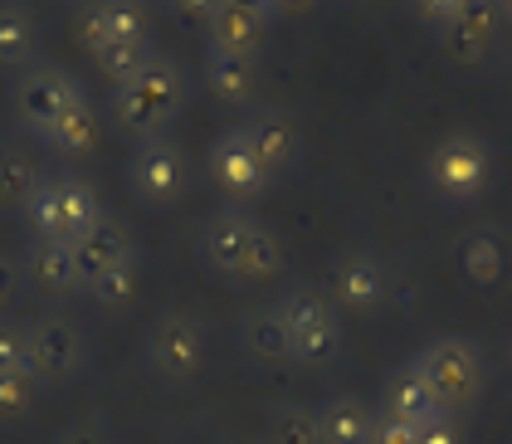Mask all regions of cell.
<instances>
[{"label": "cell", "mask_w": 512, "mask_h": 444, "mask_svg": "<svg viewBox=\"0 0 512 444\" xmlns=\"http://www.w3.org/2000/svg\"><path fill=\"white\" fill-rule=\"evenodd\" d=\"M200 259L205 269H215L220 279H235V283H264L278 274L283 264V244L278 235L254 220L244 205H225L215 210L205 225H200Z\"/></svg>", "instance_id": "6da1fadb"}, {"label": "cell", "mask_w": 512, "mask_h": 444, "mask_svg": "<svg viewBox=\"0 0 512 444\" xmlns=\"http://www.w3.org/2000/svg\"><path fill=\"white\" fill-rule=\"evenodd\" d=\"M186 108V74L171 54H152L137 74H127L122 83H113V122L118 132H127L132 142L147 137H166L171 122L181 118Z\"/></svg>", "instance_id": "7a4b0ae2"}, {"label": "cell", "mask_w": 512, "mask_h": 444, "mask_svg": "<svg viewBox=\"0 0 512 444\" xmlns=\"http://www.w3.org/2000/svg\"><path fill=\"white\" fill-rule=\"evenodd\" d=\"M425 181L444 205H469L488 191L493 181V147L483 132L473 127H454L444 132L425 157Z\"/></svg>", "instance_id": "3957f363"}, {"label": "cell", "mask_w": 512, "mask_h": 444, "mask_svg": "<svg viewBox=\"0 0 512 444\" xmlns=\"http://www.w3.org/2000/svg\"><path fill=\"white\" fill-rule=\"evenodd\" d=\"M410 366L425 376L434 405L444 415L469 410L488 391V357L478 352V342H469V337H434Z\"/></svg>", "instance_id": "277c9868"}, {"label": "cell", "mask_w": 512, "mask_h": 444, "mask_svg": "<svg viewBox=\"0 0 512 444\" xmlns=\"http://www.w3.org/2000/svg\"><path fill=\"white\" fill-rule=\"evenodd\" d=\"M278 318L288 327V347L298 366H332L342 357V318L332 308V298H322L313 288H288L278 298Z\"/></svg>", "instance_id": "5b68a950"}, {"label": "cell", "mask_w": 512, "mask_h": 444, "mask_svg": "<svg viewBox=\"0 0 512 444\" xmlns=\"http://www.w3.org/2000/svg\"><path fill=\"white\" fill-rule=\"evenodd\" d=\"M205 357H210V332L196 313H161L157 323L147 327L142 362L161 386H191Z\"/></svg>", "instance_id": "8992f818"}, {"label": "cell", "mask_w": 512, "mask_h": 444, "mask_svg": "<svg viewBox=\"0 0 512 444\" xmlns=\"http://www.w3.org/2000/svg\"><path fill=\"white\" fill-rule=\"evenodd\" d=\"M98 215H103V205H98L93 186L83 176H44L35 201L25 205L30 240H54V244H74Z\"/></svg>", "instance_id": "52a82bcc"}, {"label": "cell", "mask_w": 512, "mask_h": 444, "mask_svg": "<svg viewBox=\"0 0 512 444\" xmlns=\"http://www.w3.org/2000/svg\"><path fill=\"white\" fill-rule=\"evenodd\" d=\"M127 186H132L137 201L147 205H176L191 191V157H186V147L171 132L137 142L132 157H127Z\"/></svg>", "instance_id": "ba28073f"}, {"label": "cell", "mask_w": 512, "mask_h": 444, "mask_svg": "<svg viewBox=\"0 0 512 444\" xmlns=\"http://www.w3.org/2000/svg\"><path fill=\"white\" fill-rule=\"evenodd\" d=\"M83 98V83L69 74V69H59V64H30L20 83H15V118L20 127L40 142L44 132L54 127V122L64 118V113H74Z\"/></svg>", "instance_id": "9c48e42d"}, {"label": "cell", "mask_w": 512, "mask_h": 444, "mask_svg": "<svg viewBox=\"0 0 512 444\" xmlns=\"http://www.w3.org/2000/svg\"><path fill=\"white\" fill-rule=\"evenodd\" d=\"M25 337H30V371L40 386H69L83 376L88 337L79 323H69L59 313H40L35 323H25Z\"/></svg>", "instance_id": "30bf717a"}, {"label": "cell", "mask_w": 512, "mask_h": 444, "mask_svg": "<svg viewBox=\"0 0 512 444\" xmlns=\"http://www.w3.org/2000/svg\"><path fill=\"white\" fill-rule=\"evenodd\" d=\"M391 303V269L376 249H342L332 259V308L347 313H381Z\"/></svg>", "instance_id": "8fae6325"}, {"label": "cell", "mask_w": 512, "mask_h": 444, "mask_svg": "<svg viewBox=\"0 0 512 444\" xmlns=\"http://www.w3.org/2000/svg\"><path fill=\"white\" fill-rule=\"evenodd\" d=\"M210 181L230 196V201H259L269 186H274V176H269V166L259 162V152H254V142L244 137V127H230V132H220L215 142H210Z\"/></svg>", "instance_id": "7c38bea8"}, {"label": "cell", "mask_w": 512, "mask_h": 444, "mask_svg": "<svg viewBox=\"0 0 512 444\" xmlns=\"http://www.w3.org/2000/svg\"><path fill=\"white\" fill-rule=\"evenodd\" d=\"M79 40L98 59V54L122 49V44L152 40V15H147L142 0H88L79 15Z\"/></svg>", "instance_id": "4fadbf2b"}, {"label": "cell", "mask_w": 512, "mask_h": 444, "mask_svg": "<svg viewBox=\"0 0 512 444\" xmlns=\"http://www.w3.org/2000/svg\"><path fill=\"white\" fill-rule=\"evenodd\" d=\"M74 249V269H79V288H88L93 279H103L108 269H118L127 259H137V244H132V230L122 225L118 215H98L79 240L69 244Z\"/></svg>", "instance_id": "5bb4252c"}, {"label": "cell", "mask_w": 512, "mask_h": 444, "mask_svg": "<svg viewBox=\"0 0 512 444\" xmlns=\"http://www.w3.org/2000/svg\"><path fill=\"white\" fill-rule=\"evenodd\" d=\"M239 127H244V137L254 142L259 162L269 166V176H283V171H293V166H298L303 132H298V122L288 118L283 108H254Z\"/></svg>", "instance_id": "9a60e30c"}, {"label": "cell", "mask_w": 512, "mask_h": 444, "mask_svg": "<svg viewBox=\"0 0 512 444\" xmlns=\"http://www.w3.org/2000/svg\"><path fill=\"white\" fill-rule=\"evenodd\" d=\"M269 40V15L235 5V0H220L210 15H205V49H225V54H244V59H259V49Z\"/></svg>", "instance_id": "2e32d148"}, {"label": "cell", "mask_w": 512, "mask_h": 444, "mask_svg": "<svg viewBox=\"0 0 512 444\" xmlns=\"http://www.w3.org/2000/svg\"><path fill=\"white\" fill-rule=\"evenodd\" d=\"M239 357L259 371H278L293 366V347H288V327L278 318V303H259L239 318Z\"/></svg>", "instance_id": "e0dca14e"}, {"label": "cell", "mask_w": 512, "mask_h": 444, "mask_svg": "<svg viewBox=\"0 0 512 444\" xmlns=\"http://www.w3.org/2000/svg\"><path fill=\"white\" fill-rule=\"evenodd\" d=\"M498 10H503V5H493V0H473L459 20H449V25L439 30L444 54L459 59V64H478V59L493 49V40H498Z\"/></svg>", "instance_id": "ac0fdd59"}, {"label": "cell", "mask_w": 512, "mask_h": 444, "mask_svg": "<svg viewBox=\"0 0 512 444\" xmlns=\"http://www.w3.org/2000/svg\"><path fill=\"white\" fill-rule=\"evenodd\" d=\"M20 274L35 293H49V298H64L79 288V269H74V249L54 240H30L25 254H20Z\"/></svg>", "instance_id": "d6986e66"}, {"label": "cell", "mask_w": 512, "mask_h": 444, "mask_svg": "<svg viewBox=\"0 0 512 444\" xmlns=\"http://www.w3.org/2000/svg\"><path fill=\"white\" fill-rule=\"evenodd\" d=\"M205 88L225 108H249L254 93H259V59L225 54V49H205Z\"/></svg>", "instance_id": "ffe728a7"}, {"label": "cell", "mask_w": 512, "mask_h": 444, "mask_svg": "<svg viewBox=\"0 0 512 444\" xmlns=\"http://www.w3.org/2000/svg\"><path fill=\"white\" fill-rule=\"evenodd\" d=\"M40 54V20L20 0H0V69L25 74Z\"/></svg>", "instance_id": "44dd1931"}, {"label": "cell", "mask_w": 512, "mask_h": 444, "mask_svg": "<svg viewBox=\"0 0 512 444\" xmlns=\"http://www.w3.org/2000/svg\"><path fill=\"white\" fill-rule=\"evenodd\" d=\"M371 430H376V410L356 396L317 405V444H371Z\"/></svg>", "instance_id": "7402d4cb"}, {"label": "cell", "mask_w": 512, "mask_h": 444, "mask_svg": "<svg viewBox=\"0 0 512 444\" xmlns=\"http://www.w3.org/2000/svg\"><path fill=\"white\" fill-rule=\"evenodd\" d=\"M44 186V166L25 142H5L0 147V205L5 210H25Z\"/></svg>", "instance_id": "603a6c76"}, {"label": "cell", "mask_w": 512, "mask_h": 444, "mask_svg": "<svg viewBox=\"0 0 512 444\" xmlns=\"http://www.w3.org/2000/svg\"><path fill=\"white\" fill-rule=\"evenodd\" d=\"M381 415H395V420H410V425H425L430 415H439L430 386L415 366H400L386 376V391H381Z\"/></svg>", "instance_id": "cb8c5ba5"}, {"label": "cell", "mask_w": 512, "mask_h": 444, "mask_svg": "<svg viewBox=\"0 0 512 444\" xmlns=\"http://www.w3.org/2000/svg\"><path fill=\"white\" fill-rule=\"evenodd\" d=\"M459 269L469 274L473 283H498L503 274H508V254H503V240L488 230V225H478V230H469L464 240H459Z\"/></svg>", "instance_id": "d4e9b609"}, {"label": "cell", "mask_w": 512, "mask_h": 444, "mask_svg": "<svg viewBox=\"0 0 512 444\" xmlns=\"http://www.w3.org/2000/svg\"><path fill=\"white\" fill-rule=\"evenodd\" d=\"M40 142L54 152V157H88V152H93V142H98V108L83 98L74 113H64V118L44 132Z\"/></svg>", "instance_id": "484cf974"}, {"label": "cell", "mask_w": 512, "mask_h": 444, "mask_svg": "<svg viewBox=\"0 0 512 444\" xmlns=\"http://www.w3.org/2000/svg\"><path fill=\"white\" fill-rule=\"evenodd\" d=\"M40 381H35V371L30 366H15V371H0V425H15V420H25L35 401H40Z\"/></svg>", "instance_id": "4316f807"}, {"label": "cell", "mask_w": 512, "mask_h": 444, "mask_svg": "<svg viewBox=\"0 0 512 444\" xmlns=\"http://www.w3.org/2000/svg\"><path fill=\"white\" fill-rule=\"evenodd\" d=\"M137 279H142V274H137V259H127L118 269H108L103 279H93L83 293H88L103 313H118V308H127V303L137 298Z\"/></svg>", "instance_id": "83f0119b"}, {"label": "cell", "mask_w": 512, "mask_h": 444, "mask_svg": "<svg viewBox=\"0 0 512 444\" xmlns=\"http://www.w3.org/2000/svg\"><path fill=\"white\" fill-rule=\"evenodd\" d=\"M264 444H317V410L313 405H278Z\"/></svg>", "instance_id": "f1b7e54d"}, {"label": "cell", "mask_w": 512, "mask_h": 444, "mask_svg": "<svg viewBox=\"0 0 512 444\" xmlns=\"http://www.w3.org/2000/svg\"><path fill=\"white\" fill-rule=\"evenodd\" d=\"M157 49H152V40H137V44H122V49H108V54H98V69L108 74L113 83H122L127 74H137L147 59H152Z\"/></svg>", "instance_id": "f546056e"}, {"label": "cell", "mask_w": 512, "mask_h": 444, "mask_svg": "<svg viewBox=\"0 0 512 444\" xmlns=\"http://www.w3.org/2000/svg\"><path fill=\"white\" fill-rule=\"evenodd\" d=\"M15 366H30V337H25V323L0 318V371H15Z\"/></svg>", "instance_id": "4dcf8cb0"}, {"label": "cell", "mask_w": 512, "mask_h": 444, "mask_svg": "<svg viewBox=\"0 0 512 444\" xmlns=\"http://www.w3.org/2000/svg\"><path fill=\"white\" fill-rule=\"evenodd\" d=\"M415 444H459V425H454V415H430L425 425H415Z\"/></svg>", "instance_id": "1f68e13d"}, {"label": "cell", "mask_w": 512, "mask_h": 444, "mask_svg": "<svg viewBox=\"0 0 512 444\" xmlns=\"http://www.w3.org/2000/svg\"><path fill=\"white\" fill-rule=\"evenodd\" d=\"M473 0H415V10H420V20H430L434 30H444L449 20H459L464 10H469Z\"/></svg>", "instance_id": "d6a6232c"}, {"label": "cell", "mask_w": 512, "mask_h": 444, "mask_svg": "<svg viewBox=\"0 0 512 444\" xmlns=\"http://www.w3.org/2000/svg\"><path fill=\"white\" fill-rule=\"evenodd\" d=\"M371 444H415V425L376 410V430H371Z\"/></svg>", "instance_id": "836d02e7"}, {"label": "cell", "mask_w": 512, "mask_h": 444, "mask_svg": "<svg viewBox=\"0 0 512 444\" xmlns=\"http://www.w3.org/2000/svg\"><path fill=\"white\" fill-rule=\"evenodd\" d=\"M59 444H113V435H108L103 420H74V425L59 435Z\"/></svg>", "instance_id": "e575fe53"}, {"label": "cell", "mask_w": 512, "mask_h": 444, "mask_svg": "<svg viewBox=\"0 0 512 444\" xmlns=\"http://www.w3.org/2000/svg\"><path fill=\"white\" fill-rule=\"evenodd\" d=\"M20 283H25V274H20V259L0 254V313L20 298Z\"/></svg>", "instance_id": "d590c367"}, {"label": "cell", "mask_w": 512, "mask_h": 444, "mask_svg": "<svg viewBox=\"0 0 512 444\" xmlns=\"http://www.w3.org/2000/svg\"><path fill=\"white\" fill-rule=\"evenodd\" d=\"M166 10H176V15H186V20H200L205 25V15L220 5V0H161Z\"/></svg>", "instance_id": "8d00e7d4"}, {"label": "cell", "mask_w": 512, "mask_h": 444, "mask_svg": "<svg viewBox=\"0 0 512 444\" xmlns=\"http://www.w3.org/2000/svg\"><path fill=\"white\" fill-rule=\"evenodd\" d=\"M235 5H249V10H259V15H274L278 0H235Z\"/></svg>", "instance_id": "74e56055"}, {"label": "cell", "mask_w": 512, "mask_h": 444, "mask_svg": "<svg viewBox=\"0 0 512 444\" xmlns=\"http://www.w3.org/2000/svg\"><path fill=\"white\" fill-rule=\"evenodd\" d=\"M59 5H88V0H59Z\"/></svg>", "instance_id": "f35d334b"}, {"label": "cell", "mask_w": 512, "mask_h": 444, "mask_svg": "<svg viewBox=\"0 0 512 444\" xmlns=\"http://www.w3.org/2000/svg\"><path fill=\"white\" fill-rule=\"evenodd\" d=\"M498 5H503V10H512V0H498Z\"/></svg>", "instance_id": "ab89813d"}, {"label": "cell", "mask_w": 512, "mask_h": 444, "mask_svg": "<svg viewBox=\"0 0 512 444\" xmlns=\"http://www.w3.org/2000/svg\"><path fill=\"white\" fill-rule=\"evenodd\" d=\"M493 5H498V0H493Z\"/></svg>", "instance_id": "60d3db41"}]
</instances>
